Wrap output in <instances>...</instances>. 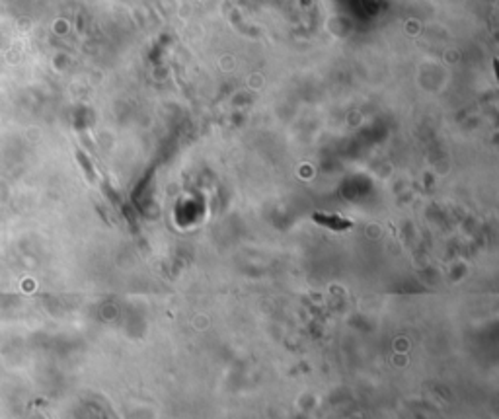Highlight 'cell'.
<instances>
[{
    "label": "cell",
    "instance_id": "obj_1",
    "mask_svg": "<svg viewBox=\"0 0 499 419\" xmlns=\"http://www.w3.org/2000/svg\"><path fill=\"white\" fill-rule=\"evenodd\" d=\"M312 218H314L318 224L328 226V228L337 230V232H341V230H349V228L353 226V222H351V220L341 218V216H337V214H322V212H316Z\"/></svg>",
    "mask_w": 499,
    "mask_h": 419
},
{
    "label": "cell",
    "instance_id": "obj_2",
    "mask_svg": "<svg viewBox=\"0 0 499 419\" xmlns=\"http://www.w3.org/2000/svg\"><path fill=\"white\" fill-rule=\"evenodd\" d=\"M76 156H78V160H80V164H82V168H84V172H86L88 180H90V181H94V180H96V172H94V168H92L90 160L86 158L84 152H80V150H78V154H76Z\"/></svg>",
    "mask_w": 499,
    "mask_h": 419
},
{
    "label": "cell",
    "instance_id": "obj_3",
    "mask_svg": "<svg viewBox=\"0 0 499 419\" xmlns=\"http://www.w3.org/2000/svg\"><path fill=\"white\" fill-rule=\"evenodd\" d=\"M302 4H304V6H308V4H310V0H302Z\"/></svg>",
    "mask_w": 499,
    "mask_h": 419
}]
</instances>
